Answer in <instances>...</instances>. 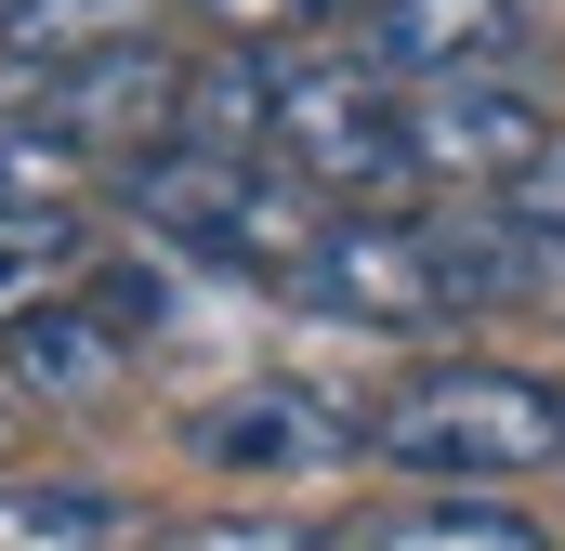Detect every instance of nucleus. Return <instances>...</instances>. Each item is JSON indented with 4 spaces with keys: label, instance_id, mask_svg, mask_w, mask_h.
<instances>
[{
    "label": "nucleus",
    "instance_id": "2",
    "mask_svg": "<svg viewBox=\"0 0 565 551\" xmlns=\"http://www.w3.org/2000/svg\"><path fill=\"white\" fill-rule=\"evenodd\" d=\"M369 460H382V473H422V486H513V473H553L565 460V381L500 368V355H447V368L395 381V395L369 408Z\"/></svg>",
    "mask_w": 565,
    "mask_h": 551
},
{
    "label": "nucleus",
    "instance_id": "17",
    "mask_svg": "<svg viewBox=\"0 0 565 551\" xmlns=\"http://www.w3.org/2000/svg\"><path fill=\"white\" fill-rule=\"evenodd\" d=\"M0 26H13V0H0Z\"/></svg>",
    "mask_w": 565,
    "mask_h": 551
},
{
    "label": "nucleus",
    "instance_id": "12",
    "mask_svg": "<svg viewBox=\"0 0 565 551\" xmlns=\"http://www.w3.org/2000/svg\"><path fill=\"white\" fill-rule=\"evenodd\" d=\"M93 158L66 132H40L26 106H0V210H66V184H79Z\"/></svg>",
    "mask_w": 565,
    "mask_h": 551
},
{
    "label": "nucleus",
    "instance_id": "10",
    "mask_svg": "<svg viewBox=\"0 0 565 551\" xmlns=\"http://www.w3.org/2000/svg\"><path fill=\"white\" fill-rule=\"evenodd\" d=\"M145 512L119 486H66V473H26L0 486V551H132Z\"/></svg>",
    "mask_w": 565,
    "mask_h": 551
},
{
    "label": "nucleus",
    "instance_id": "1",
    "mask_svg": "<svg viewBox=\"0 0 565 551\" xmlns=\"http://www.w3.org/2000/svg\"><path fill=\"white\" fill-rule=\"evenodd\" d=\"M119 197H132V224L158 250L224 263V276H264V289H289L302 250L342 224V210H316V184H302L289 158H224V144H145L132 171H119Z\"/></svg>",
    "mask_w": 565,
    "mask_h": 551
},
{
    "label": "nucleus",
    "instance_id": "7",
    "mask_svg": "<svg viewBox=\"0 0 565 551\" xmlns=\"http://www.w3.org/2000/svg\"><path fill=\"white\" fill-rule=\"evenodd\" d=\"M526 53V0H369L355 13V66L382 79H500Z\"/></svg>",
    "mask_w": 565,
    "mask_h": 551
},
{
    "label": "nucleus",
    "instance_id": "13",
    "mask_svg": "<svg viewBox=\"0 0 565 551\" xmlns=\"http://www.w3.org/2000/svg\"><path fill=\"white\" fill-rule=\"evenodd\" d=\"M342 13H369V0H211V26L250 40V53H277V40H302V26H342Z\"/></svg>",
    "mask_w": 565,
    "mask_h": 551
},
{
    "label": "nucleus",
    "instance_id": "8",
    "mask_svg": "<svg viewBox=\"0 0 565 551\" xmlns=\"http://www.w3.org/2000/svg\"><path fill=\"white\" fill-rule=\"evenodd\" d=\"M119 368H132V342H119L79 289L26 302V315L0 328V381H13V395H40V408H93V395H119Z\"/></svg>",
    "mask_w": 565,
    "mask_h": 551
},
{
    "label": "nucleus",
    "instance_id": "9",
    "mask_svg": "<svg viewBox=\"0 0 565 551\" xmlns=\"http://www.w3.org/2000/svg\"><path fill=\"white\" fill-rule=\"evenodd\" d=\"M329 551H553V526L500 486H434V499H382V512H342Z\"/></svg>",
    "mask_w": 565,
    "mask_h": 551
},
{
    "label": "nucleus",
    "instance_id": "11",
    "mask_svg": "<svg viewBox=\"0 0 565 551\" xmlns=\"http://www.w3.org/2000/svg\"><path fill=\"white\" fill-rule=\"evenodd\" d=\"M145 13L158 0H13V26H0V66H93V53H119V40H145Z\"/></svg>",
    "mask_w": 565,
    "mask_h": 551
},
{
    "label": "nucleus",
    "instance_id": "3",
    "mask_svg": "<svg viewBox=\"0 0 565 551\" xmlns=\"http://www.w3.org/2000/svg\"><path fill=\"white\" fill-rule=\"evenodd\" d=\"M277 158L316 184V197H408L422 158H408V79L382 66H289L277 93Z\"/></svg>",
    "mask_w": 565,
    "mask_h": 551
},
{
    "label": "nucleus",
    "instance_id": "15",
    "mask_svg": "<svg viewBox=\"0 0 565 551\" xmlns=\"http://www.w3.org/2000/svg\"><path fill=\"white\" fill-rule=\"evenodd\" d=\"M487 210H513L526 237H565V132L540 144V158H526V184H513V197H487Z\"/></svg>",
    "mask_w": 565,
    "mask_h": 551
},
{
    "label": "nucleus",
    "instance_id": "6",
    "mask_svg": "<svg viewBox=\"0 0 565 551\" xmlns=\"http://www.w3.org/2000/svg\"><path fill=\"white\" fill-rule=\"evenodd\" d=\"M184 460H211V473H329V460H369V420H342L302 381H250V395H211L184 420Z\"/></svg>",
    "mask_w": 565,
    "mask_h": 551
},
{
    "label": "nucleus",
    "instance_id": "14",
    "mask_svg": "<svg viewBox=\"0 0 565 551\" xmlns=\"http://www.w3.org/2000/svg\"><path fill=\"white\" fill-rule=\"evenodd\" d=\"M145 551H329V526H289V512H224V526H171Z\"/></svg>",
    "mask_w": 565,
    "mask_h": 551
},
{
    "label": "nucleus",
    "instance_id": "4",
    "mask_svg": "<svg viewBox=\"0 0 565 551\" xmlns=\"http://www.w3.org/2000/svg\"><path fill=\"white\" fill-rule=\"evenodd\" d=\"M553 132L565 119L540 106V93H513V79H422V93H408V158H422V184L513 197L526 158H540Z\"/></svg>",
    "mask_w": 565,
    "mask_h": 551
},
{
    "label": "nucleus",
    "instance_id": "5",
    "mask_svg": "<svg viewBox=\"0 0 565 551\" xmlns=\"http://www.w3.org/2000/svg\"><path fill=\"white\" fill-rule=\"evenodd\" d=\"M26 119L66 132L79 158H106V144H132V158H145V132H184V53L119 40V53H93V66H53V79L26 93Z\"/></svg>",
    "mask_w": 565,
    "mask_h": 551
},
{
    "label": "nucleus",
    "instance_id": "16",
    "mask_svg": "<svg viewBox=\"0 0 565 551\" xmlns=\"http://www.w3.org/2000/svg\"><path fill=\"white\" fill-rule=\"evenodd\" d=\"M79 302H93V315H106V328H119V342H145V328H158V302H171V289H158V276H79Z\"/></svg>",
    "mask_w": 565,
    "mask_h": 551
}]
</instances>
